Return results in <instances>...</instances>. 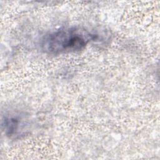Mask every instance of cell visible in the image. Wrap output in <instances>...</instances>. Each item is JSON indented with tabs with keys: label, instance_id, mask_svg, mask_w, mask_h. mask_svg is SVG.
<instances>
[{
	"label": "cell",
	"instance_id": "1",
	"mask_svg": "<svg viewBox=\"0 0 160 160\" xmlns=\"http://www.w3.org/2000/svg\"><path fill=\"white\" fill-rule=\"evenodd\" d=\"M99 34L82 27L59 29L46 34L41 41L42 51L50 54H61L82 50L92 41H98Z\"/></svg>",
	"mask_w": 160,
	"mask_h": 160
},
{
	"label": "cell",
	"instance_id": "2",
	"mask_svg": "<svg viewBox=\"0 0 160 160\" xmlns=\"http://www.w3.org/2000/svg\"><path fill=\"white\" fill-rule=\"evenodd\" d=\"M21 119L16 117L6 118L2 125L4 126L6 133L9 136L15 134L18 131L19 125L21 124Z\"/></svg>",
	"mask_w": 160,
	"mask_h": 160
}]
</instances>
